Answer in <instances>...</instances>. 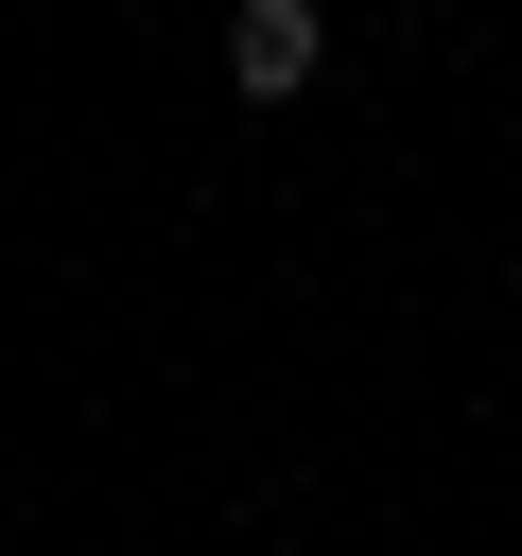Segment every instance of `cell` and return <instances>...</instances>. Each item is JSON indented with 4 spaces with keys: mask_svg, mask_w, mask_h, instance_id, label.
Listing matches in <instances>:
<instances>
[{
    "mask_svg": "<svg viewBox=\"0 0 522 556\" xmlns=\"http://www.w3.org/2000/svg\"><path fill=\"white\" fill-rule=\"evenodd\" d=\"M313 70H331V17H313V0H244V17H226V87H244V104H296Z\"/></svg>",
    "mask_w": 522,
    "mask_h": 556,
    "instance_id": "1",
    "label": "cell"
}]
</instances>
